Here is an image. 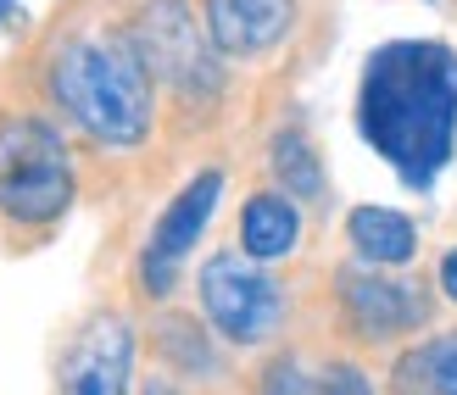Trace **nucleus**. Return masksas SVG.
<instances>
[{
    "instance_id": "obj_1",
    "label": "nucleus",
    "mask_w": 457,
    "mask_h": 395,
    "mask_svg": "<svg viewBox=\"0 0 457 395\" xmlns=\"http://www.w3.org/2000/svg\"><path fill=\"white\" fill-rule=\"evenodd\" d=\"M357 134L407 190H429L457 151V51L441 39H391L357 78Z\"/></svg>"
},
{
    "instance_id": "obj_2",
    "label": "nucleus",
    "mask_w": 457,
    "mask_h": 395,
    "mask_svg": "<svg viewBox=\"0 0 457 395\" xmlns=\"http://www.w3.org/2000/svg\"><path fill=\"white\" fill-rule=\"evenodd\" d=\"M45 95L96 151H140L156 134V78L129 17H67L45 45Z\"/></svg>"
},
{
    "instance_id": "obj_3",
    "label": "nucleus",
    "mask_w": 457,
    "mask_h": 395,
    "mask_svg": "<svg viewBox=\"0 0 457 395\" xmlns=\"http://www.w3.org/2000/svg\"><path fill=\"white\" fill-rule=\"evenodd\" d=\"M79 173L67 139L39 111H0V223L17 235H51L73 212Z\"/></svg>"
},
{
    "instance_id": "obj_4",
    "label": "nucleus",
    "mask_w": 457,
    "mask_h": 395,
    "mask_svg": "<svg viewBox=\"0 0 457 395\" xmlns=\"http://www.w3.org/2000/svg\"><path fill=\"white\" fill-rule=\"evenodd\" d=\"M195 300H201L207 329L223 345H235V351H262V345H273L285 334V317H290L285 284L251 257H240V245L212 251V257L201 262Z\"/></svg>"
},
{
    "instance_id": "obj_5",
    "label": "nucleus",
    "mask_w": 457,
    "mask_h": 395,
    "mask_svg": "<svg viewBox=\"0 0 457 395\" xmlns=\"http://www.w3.org/2000/svg\"><path fill=\"white\" fill-rule=\"evenodd\" d=\"M129 29L140 39V56L156 89H173L185 106H207L223 95V56L212 51L201 12L190 0H140Z\"/></svg>"
},
{
    "instance_id": "obj_6",
    "label": "nucleus",
    "mask_w": 457,
    "mask_h": 395,
    "mask_svg": "<svg viewBox=\"0 0 457 395\" xmlns=\"http://www.w3.org/2000/svg\"><path fill=\"white\" fill-rule=\"evenodd\" d=\"M329 290H335L340 329L357 345H402L419 329H429V290L419 278L346 262V267L329 273Z\"/></svg>"
},
{
    "instance_id": "obj_7",
    "label": "nucleus",
    "mask_w": 457,
    "mask_h": 395,
    "mask_svg": "<svg viewBox=\"0 0 457 395\" xmlns=\"http://www.w3.org/2000/svg\"><path fill=\"white\" fill-rule=\"evenodd\" d=\"M223 168H201L185 178V190H179L162 218L151 223V235L140 245V262H134V284H140L145 300H168L179 290V267H185V257L201 245V235H207V223L218 212L223 201Z\"/></svg>"
},
{
    "instance_id": "obj_8",
    "label": "nucleus",
    "mask_w": 457,
    "mask_h": 395,
    "mask_svg": "<svg viewBox=\"0 0 457 395\" xmlns=\"http://www.w3.org/2000/svg\"><path fill=\"white\" fill-rule=\"evenodd\" d=\"M134 317L123 307H96L56 362V395H134Z\"/></svg>"
},
{
    "instance_id": "obj_9",
    "label": "nucleus",
    "mask_w": 457,
    "mask_h": 395,
    "mask_svg": "<svg viewBox=\"0 0 457 395\" xmlns=\"http://www.w3.org/2000/svg\"><path fill=\"white\" fill-rule=\"evenodd\" d=\"M302 0H201V29L223 62H262L295 34Z\"/></svg>"
},
{
    "instance_id": "obj_10",
    "label": "nucleus",
    "mask_w": 457,
    "mask_h": 395,
    "mask_svg": "<svg viewBox=\"0 0 457 395\" xmlns=\"http://www.w3.org/2000/svg\"><path fill=\"white\" fill-rule=\"evenodd\" d=\"M302 235H307V218L285 190H251L240 201V223H235V240H240V257H251L257 267H273L302 251Z\"/></svg>"
},
{
    "instance_id": "obj_11",
    "label": "nucleus",
    "mask_w": 457,
    "mask_h": 395,
    "mask_svg": "<svg viewBox=\"0 0 457 395\" xmlns=\"http://www.w3.org/2000/svg\"><path fill=\"white\" fill-rule=\"evenodd\" d=\"M151 345H156V362H162V374L173 384L179 379L218 384L228 374L223 340L207 329V317H195V312H162V317L151 323Z\"/></svg>"
},
{
    "instance_id": "obj_12",
    "label": "nucleus",
    "mask_w": 457,
    "mask_h": 395,
    "mask_svg": "<svg viewBox=\"0 0 457 395\" xmlns=\"http://www.w3.org/2000/svg\"><path fill=\"white\" fill-rule=\"evenodd\" d=\"M346 240L362 267H385V273H396L419 257V223L396 212V206H374V201L346 212Z\"/></svg>"
},
{
    "instance_id": "obj_13",
    "label": "nucleus",
    "mask_w": 457,
    "mask_h": 395,
    "mask_svg": "<svg viewBox=\"0 0 457 395\" xmlns=\"http://www.w3.org/2000/svg\"><path fill=\"white\" fill-rule=\"evenodd\" d=\"M257 395H374V384H369V374H362L357 362H346V357H335V362H324V367H307L295 351H279V357L262 362Z\"/></svg>"
},
{
    "instance_id": "obj_14",
    "label": "nucleus",
    "mask_w": 457,
    "mask_h": 395,
    "mask_svg": "<svg viewBox=\"0 0 457 395\" xmlns=\"http://www.w3.org/2000/svg\"><path fill=\"white\" fill-rule=\"evenodd\" d=\"M268 173H273V190H285L295 206H324L329 201L324 156H318V139L302 123H285L268 139Z\"/></svg>"
},
{
    "instance_id": "obj_15",
    "label": "nucleus",
    "mask_w": 457,
    "mask_h": 395,
    "mask_svg": "<svg viewBox=\"0 0 457 395\" xmlns=\"http://www.w3.org/2000/svg\"><path fill=\"white\" fill-rule=\"evenodd\" d=\"M396 395H457V329L407 345L391 374Z\"/></svg>"
},
{
    "instance_id": "obj_16",
    "label": "nucleus",
    "mask_w": 457,
    "mask_h": 395,
    "mask_svg": "<svg viewBox=\"0 0 457 395\" xmlns=\"http://www.w3.org/2000/svg\"><path fill=\"white\" fill-rule=\"evenodd\" d=\"M436 284H441V295H446L452 307H457V245H452L446 257H441V278H436Z\"/></svg>"
},
{
    "instance_id": "obj_17",
    "label": "nucleus",
    "mask_w": 457,
    "mask_h": 395,
    "mask_svg": "<svg viewBox=\"0 0 457 395\" xmlns=\"http://www.w3.org/2000/svg\"><path fill=\"white\" fill-rule=\"evenodd\" d=\"M140 395H185V390H179V384H173V379H168V374H151V379H145V390H140Z\"/></svg>"
},
{
    "instance_id": "obj_18",
    "label": "nucleus",
    "mask_w": 457,
    "mask_h": 395,
    "mask_svg": "<svg viewBox=\"0 0 457 395\" xmlns=\"http://www.w3.org/2000/svg\"><path fill=\"white\" fill-rule=\"evenodd\" d=\"M12 12H17V0H0V22H6Z\"/></svg>"
}]
</instances>
